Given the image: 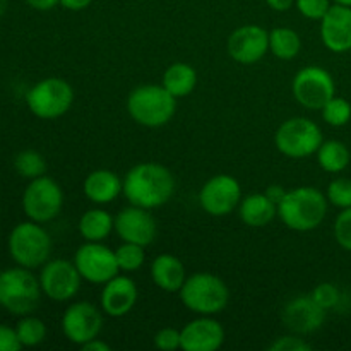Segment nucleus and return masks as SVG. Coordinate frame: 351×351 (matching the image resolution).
<instances>
[{"instance_id": "obj_1", "label": "nucleus", "mask_w": 351, "mask_h": 351, "mask_svg": "<svg viewBox=\"0 0 351 351\" xmlns=\"http://www.w3.org/2000/svg\"><path fill=\"white\" fill-rule=\"evenodd\" d=\"M123 195L129 204L144 209H158L175 194V177L160 163H139L123 177Z\"/></svg>"}, {"instance_id": "obj_2", "label": "nucleus", "mask_w": 351, "mask_h": 351, "mask_svg": "<svg viewBox=\"0 0 351 351\" xmlns=\"http://www.w3.org/2000/svg\"><path fill=\"white\" fill-rule=\"evenodd\" d=\"M329 201L319 189L304 185L287 191L278 204V218L287 228L307 233L319 228L328 216Z\"/></svg>"}, {"instance_id": "obj_3", "label": "nucleus", "mask_w": 351, "mask_h": 351, "mask_svg": "<svg viewBox=\"0 0 351 351\" xmlns=\"http://www.w3.org/2000/svg\"><path fill=\"white\" fill-rule=\"evenodd\" d=\"M130 119L143 127L156 129L170 122L177 113V98L163 84H143L130 91L127 98Z\"/></svg>"}, {"instance_id": "obj_4", "label": "nucleus", "mask_w": 351, "mask_h": 351, "mask_svg": "<svg viewBox=\"0 0 351 351\" xmlns=\"http://www.w3.org/2000/svg\"><path fill=\"white\" fill-rule=\"evenodd\" d=\"M178 295L185 308L197 315L219 314L230 302L228 285L211 273H195L187 276Z\"/></svg>"}, {"instance_id": "obj_5", "label": "nucleus", "mask_w": 351, "mask_h": 351, "mask_svg": "<svg viewBox=\"0 0 351 351\" xmlns=\"http://www.w3.org/2000/svg\"><path fill=\"white\" fill-rule=\"evenodd\" d=\"M41 285L27 267L0 273V302L14 315H29L40 305Z\"/></svg>"}, {"instance_id": "obj_6", "label": "nucleus", "mask_w": 351, "mask_h": 351, "mask_svg": "<svg viewBox=\"0 0 351 351\" xmlns=\"http://www.w3.org/2000/svg\"><path fill=\"white\" fill-rule=\"evenodd\" d=\"M51 249H53L51 237L41 226V223L29 219L26 223H19L10 232L9 252L19 266L27 269L43 266L50 261Z\"/></svg>"}, {"instance_id": "obj_7", "label": "nucleus", "mask_w": 351, "mask_h": 351, "mask_svg": "<svg viewBox=\"0 0 351 351\" xmlns=\"http://www.w3.org/2000/svg\"><path fill=\"white\" fill-rule=\"evenodd\" d=\"M324 143L322 130L314 120L305 117H291L278 127L274 134V144L278 151L287 158L302 160L317 153Z\"/></svg>"}, {"instance_id": "obj_8", "label": "nucleus", "mask_w": 351, "mask_h": 351, "mask_svg": "<svg viewBox=\"0 0 351 351\" xmlns=\"http://www.w3.org/2000/svg\"><path fill=\"white\" fill-rule=\"evenodd\" d=\"M27 108L43 120L64 117L74 103V89L65 79L47 77L36 82L26 95Z\"/></svg>"}, {"instance_id": "obj_9", "label": "nucleus", "mask_w": 351, "mask_h": 351, "mask_svg": "<svg viewBox=\"0 0 351 351\" xmlns=\"http://www.w3.org/2000/svg\"><path fill=\"white\" fill-rule=\"evenodd\" d=\"M64 208V191L53 178L38 177L29 182L23 195V209L31 221L48 223Z\"/></svg>"}, {"instance_id": "obj_10", "label": "nucleus", "mask_w": 351, "mask_h": 351, "mask_svg": "<svg viewBox=\"0 0 351 351\" xmlns=\"http://www.w3.org/2000/svg\"><path fill=\"white\" fill-rule=\"evenodd\" d=\"M291 93L298 105L321 112L322 106L336 95V82L331 72L317 65H308L295 74Z\"/></svg>"}, {"instance_id": "obj_11", "label": "nucleus", "mask_w": 351, "mask_h": 351, "mask_svg": "<svg viewBox=\"0 0 351 351\" xmlns=\"http://www.w3.org/2000/svg\"><path fill=\"white\" fill-rule=\"evenodd\" d=\"M74 264L84 281L91 285H105L120 273L115 250L101 242H86L75 250Z\"/></svg>"}, {"instance_id": "obj_12", "label": "nucleus", "mask_w": 351, "mask_h": 351, "mask_svg": "<svg viewBox=\"0 0 351 351\" xmlns=\"http://www.w3.org/2000/svg\"><path fill=\"white\" fill-rule=\"evenodd\" d=\"M242 185L235 177L226 173L215 175L202 185L199 192V204L215 218L232 215L242 201Z\"/></svg>"}, {"instance_id": "obj_13", "label": "nucleus", "mask_w": 351, "mask_h": 351, "mask_svg": "<svg viewBox=\"0 0 351 351\" xmlns=\"http://www.w3.org/2000/svg\"><path fill=\"white\" fill-rule=\"evenodd\" d=\"M82 278L74 261L53 259L41 266V291L53 302H69L81 290Z\"/></svg>"}, {"instance_id": "obj_14", "label": "nucleus", "mask_w": 351, "mask_h": 351, "mask_svg": "<svg viewBox=\"0 0 351 351\" xmlns=\"http://www.w3.org/2000/svg\"><path fill=\"white\" fill-rule=\"evenodd\" d=\"M62 332L74 345L98 338L103 329V311L91 302H74L62 315Z\"/></svg>"}, {"instance_id": "obj_15", "label": "nucleus", "mask_w": 351, "mask_h": 351, "mask_svg": "<svg viewBox=\"0 0 351 351\" xmlns=\"http://www.w3.org/2000/svg\"><path fill=\"white\" fill-rule=\"evenodd\" d=\"M228 55L242 65H254L269 51V31L257 24H245L233 31L226 41Z\"/></svg>"}, {"instance_id": "obj_16", "label": "nucleus", "mask_w": 351, "mask_h": 351, "mask_svg": "<svg viewBox=\"0 0 351 351\" xmlns=\"http://www.w3.org/2000/svg\"><path fill=\"white\" fill-rule=\"evenodd\" d=\"M115 233L122 242L149 247L156 240L158 223L151 209L129 204L115 215Z\"/></svg>"}, {"instance_id": "obj_17", "label": "nucleus", "mask_w": 351, "mask_h": 351, "mask_svg": "<svg viewBox=\"0 0 351 351\" xmlns=\"http://www.w3.org/2000/svg\"><path fill=\"white\" fill-rule=\"evenodd\" d=\"M326 317H328V311L322 308L312 298V295H298L291 298L281 312L285 328L300 336L319 331L324 326Z\"/></svg>"}, {"instance_id": "obj_18", "label": "nucleus", "mask_w": 351, "mask_h": 351, "mask_svg": "<svg viewBox=\"0 0 351 351\" xmlns=\"http://www.w3.org/2000/svg\"><path fill=\"white\" fill-rule=\"evenodd\" d=\"M137 297H139V290H137L136 281L129 274L119 273L103 285L101 295H99V308L108 317H123L136 307Z\"/></svg>"}, {"instance_id": "obj_19", "label": "nucleus", "mask_w": 351, "mask_h": 351, "mask_svg": "<svg viewBox=\"0 0 351 351\" xmlns=\"http://www.w3.org/2000/svg\"><path fill=\"white\" fill-rule=\"evenodd\" d=\"M184 351H216L225 343V329L215 315H199L180 329Z\"/></svg>"}, {"instance_id": "obj_20", "label": "nucleus", "mask_w": 351, "mask_h": 351, "mask_svg": "<svg viewBox=\"0 0 351 351\" xmlns=\"http://www.w3.org/2000/svg\"><path fill=\"white\" fill-rule=\"evenodd\" d=\"M322 45L332 53H346L351 50V7L332 3L321 21Z\"/></svg>"}, {"instance_id": "obj_21", "label": "nucleus", "mask_w": 351, "mask_h": 351, "mask_svg": "<svg viewBox=\"0 0 351 351\" xmlns=\"http://www.w3.org/2000/svg\"><path fill=\"white\" fill-rule=\"evenodd\" d=\"M82 192L86 199L95 206H106L110 202L117 201L119 195L123 192V180L112 170L99 168L91 171L84 178Z\"/></svg>"}, {"instance_id": "obj_22", "label": "nucleus", "mask_w": 351, "mask_h": 351, "mask_svg": "<svg viewBox=\"0 0 351 351\" xmlns=\"http://www.w3.org/2000/svg\"><path fill=\"white\" fill-rule=\"evenodd\" d=\"M151 280L167 293H178L187 280L185 266L173 254H161L151 263Z\"/></svg>"}, {"instance_id": "obj_23", "label": "nucleus", "mask_w": 351, "mask_h": 351, "mask_svg": "<svg viewBox=\"0 0 351 351\" xmlns=\"http://www.w3.org/2000/svg\"><path fill=\"white\" fill-rule=\"evenodd\" d=\"M278 216V204L264 192L242 197L239 204V218L250 228H264Z\"/></svg>"}, {"instance_id": "obj_24", "label": "nucleus", "mask_w": 351, "mask_h": 351, "mask_svg": "<svg viewBox=\"0 0 351 351\" xmlns=\"http://www.w3.org/2000/svg\"><path fill=\"white\" fill-rule=\"evenodd\" d=\"M77 228L86 242H103L115 232V216L103 208L88 209L79 219Z\"/></svg>"}, {"instance_id": "obj_25", "label": "nucleus", "mask_w": 351, "mask_h": 351, "mask_svg": "<svg viewBox=\"0 0 351 351\" xmlns=\"http://www.w3.org/2000/svg\"><path fill=\"white\" fill-rule=\"evenodd\" d=\"M161 84L177 99L185 98L197 86V72L192 65L185 64V62H175V64L168 65L167 71L163 72Z\"/></svg>"}, {"instance_id": "obj_26", "label": "nucleus", "mask_w": 351, "mask_h": 351, "mask_svg": "<svg viewBox=\"0 0 351 351\" xmlns=\"http://www.w3.org/2000/svg\"><path fill=\"white\" fill-rule=\"evenodd\" d=\"M317 163L326 173H341L346 170L351 161V153L345 143L338 139H329L321 144L315 153Z\"/></svg>"}, {"instance_id": "obj_27", "label": "nucleus", "mask_w": 351, "mask_h": 351, "mask_svg": "<svg viewBox=\"0 0 351 351\" xmlns=\"http://www.w3.org/2000/svg\"><path fill=\"white\" fill-rule=\"evenodd\" d=\"M302 50L300 34L291 27H274L269 31V51L280 60H293Z\"/></svg>"}, {"instance_id": "obj_28", "label": "nucleus", "mask_w": 351, "mask_h": 351, "mask_svg": "<svg viewBox=\"0 0 351 351\" xmlns=\"http://www.w3.org/2000/svg\"><path fill=\"white\" fill-rule=\"evenodd\" d=\"M117 263H119L120 273H136L146 263V247L137 245V243L122 242L115 249Z\"/></svg>"}, {"instance_id": "obj_29", "label": "nucleus", "mask_w": 351, "mask_h": 351, "mask_svg": "<svg viewBox=\"0 0 351 351\" xmlns=\"http://www.w3.org/2000/svg\"><path fill=\"white\" fill-rule=\"evenodd\" d=\"M16 332L23 346H38L47 338V326L41 319L23 315V319L16 326Z\"/></svg>"}, {"instance_id": "obj_30", "label": "nucleus", "mask_w": 351, "mask_h": 351, "mask_svg": "<svg viewBox=\"0 0 351 351\" xmlns=\"http://www.w3.org/2000/svg\"><path fill=\"white\" fill-rule=\"evenodd\" d=\"M14 167H16V171L21 177L29 178V180L43 177L47 173V161L38 151L33 149L21 151L16 160H14Z\"/></svg>"}, {"instance_id": "obj_31", "label": "nucleus", "mask_w": 351, "mask_h": 351, "mask_svg": "<svg viewBox=\"0 0 351 351\" xmlns=\"http://www.w3.org/2000/svg\"><path fill=\"white\" fill-rule=\"evenodd\" d=\"M324 122L331 127H345L351 120V103L348 99L332 96L321 110Z\"/></svg>"}, {"instance_id": "obj_32", "label": "nucleus", "mask_w": 351, "mask_h": 351, "mask_svg": "<svg viewBox=\"0 0 351 351\" xmlns=\"http://www.w3.org/2000/svg\"><path fill=\"white\" fill-rule=\"evenodd\" d=\"M329 204L335 208L346 209L351 208V180L345 177H338L328 185V192H326Z\"/></svg>"}, {"instance_id": "obj_33", "label": "nucleus", "mask_w": 351, "mask_h": 351, "mask_svg": "<svg viewBox=\"0 0 351 351\" xmlns=\"http://www.w3.org/2000/svg\"><path fill=\"white\" fill-rule=\"evenodd\" d=\"M312 298L321 305L326 311H331V308H336L339 305V300H341V291L336 285L332 283H319L317 287L312 290Z\"/></svg>"}, {"instance_id": "obj_34", "label": "nucleus", "mask_w": 351, "mask_h": 351, "mask_svg": "<svg viewBox=\"0 0 351 351\" xmlns=\"http://www.w3.org/2000/svg\"><path fill=\"white\" fill-rule=\"evenodd\" d=\"M332 233L338 245L351 252V208L341 209V213L336 216Z\"/></svg>"}, {"instance_id": "obj_35", "label": "nucleus", "mask_w": 351, "mask_h": 351, "mask_svg": "<svg viewBox=\"0 0 351 351\" xmlns=\"http://www.w3.org/2000/svg\"><path fill=\"white\" fill-rule=\"evenodd\" d=\"M331 5L332 0H295V9L311 21H321Z\"/></svg>"}, {"instance_id": "obj_36", "label": "nucleus", "mask_w": 351, "mask_h": 351, "mask_svg": "<svg viewBox=\"0 0 351 351\" xmlns=\"http://www.w3.org/2000/svg\"><path fill=\"white\" fill-rule=\"evenodd\" d=\"M154 348L160 351H175L182 348V335L177 328H163L154 335Z\"/></svg>"}, {"instance_id": "obj_37", "label": "nucleus", "mask_w": 351, "mask_h": 351, "mask_svg": "<svg viewBox=\"0 0 351 351\" xmlns=\"http://www.w3.org/2000/svg\"><path fill=\"white\" fill-rule=\"evenodd\" d=\"M267 350L269 351H311L312 346L308 345L300 335L291 332V335L281 336V338H278L276 341L271 343Z\"/></svg>"}, {"instance_id": "obj_38", "label": "nucleus", "mask_w": 351, "mask_h": 351, "mask_svg": "<svg viewBox=\"0 0 351 351\" xmlns=\"http://www.w3.org/2000/svg\"><path fill=\"white\" fill-rule=\"evenodd\" d=\"M23 348L16 329L0 326V351H19Z\"/></svg>"}, {"instance_id": "obj_39", "label": "nucleus", "mask_w": 351, "mask_h": 351, "mask_svg": "<svg viewBox=\"0 0 351 351\" xmlns=\"http://www.w3.org/2000/svg\"><path fill=\"white\" fill-rule=\"evenodd\" d=\"M95 0H60V5L64 9L72 10V12H81V10L88 9Z\"/></svg>"}, {"instance_id": "obj_40", "label": "nucleus", "mask_w": 351, "mask_h": 351, "mask_svg": "<svg viewBox=\"0 0 351 351\" xmlns=\"http://www.w3.org/2000/svg\"><path fill=\"white\" fill-rule=\"evenodd\" d=\"M26 3L29 7H33V9L47 12V10H51L53 7L60 5V0H26Z\"/></svg>"}, {"instance_id": "obj_41", "label": "nucleus", "mask_w": 351, "mask_h": 351, "mask_svg": "<svg viewBox=\"0 0 351 351\" xmlns=\"http://www.w3.org/2000/svg\"><path fill=\"white\" fill-rule=\"evenodd\" d=\"M264 194H266L267 197H269L273 202L280 204V201L285 197V194H287V189H285L283 185L274 184V185H269V187L266 189V192H264Z\"/></svg>"}, {"instance_id": "obj_42", "label": "nucleus", "mask_w": 351, "mask_h": 351, "mask_svg": "<svg viewBox=\"0 0 351 351\" xmlns=\"http://www.w3.org/2000/svg\"><path fill=\"white\" fill-rule=\"evenodd\" d=\"M269 9L276 10V12H287L291 7H295V0H264Z\"/></svg>"}, {"instance_id": "obj_43", "label": "nucleus", "mask_w": 351, "mask_h": 351, "mask_svg": "<svg viewBox=\"0 0 351 351\" xmlns=\"http://www.w3.org/2000/svg\"><path fill=\"white\" fill-rule=\"evenodd\" d=\"M81 350H84V351H110L112 350V346H110L106 341H103V339H99V336H98V338L84 343V345L81 346Z\"/></svg>"}, {"instance_id": "obj_44", "label": "nucleus", "mask_w": 351, "mask_h": 351, "mask_svg": "<svg viewBox=\"0 0 351 351\" xmlns=\"http://www.w3.org/2000/svg\"><path fill=\"white\" fill-rule=\"evenodd\" d=\"M332 3H339V5L351 7V0H332Z\"/></svg>"}, {"instance_id": "obj_45", "label": "nucleus", "mask_w": 351, "mask_h": 351, "mask_svg": "<svg viewBox=\"0 0 351 351\" xmlns=\"http://www.w3.org/2000/svg\"><path fill=\"white\" fill-rule=\"evenodd\" d=\"M5 9H7V0H0V16L5 12Z\"/></svg>"}, {"instance_id": "obj_46", "label": "nucleus", "mask_w": 351, "mask_h": 351, "mask_svg": "<svg viewBox=\"0 0 351 351\" xmlns=\"http://www.w3.org/2000/svg\"><path fill=\"white\" fill-rule=\"evenodd\" d=\"M0 307H2V302H0Z\"/></svg>"}]
</instances>
